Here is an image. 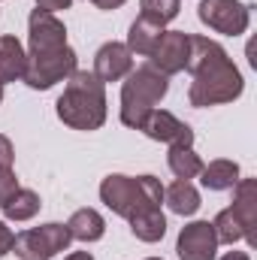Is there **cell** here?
<instances>
[{
    "mask_svg": "<svg viewBox=\"0 0 257 260\" xmlns=\"http://www.w3.org/2000/svg\"><path fill=\"white\" fill-rule=\"evenodd\" d=\"M130 230L139 242H160L167 236V218L160 209H145L130 218Z\"/></svg>",
    "mask_w": 257,
    "mask_h": 260,
    "instance_id": "18",
    "label": "cell"
},
{
    "mask_svg": "<svg viewBox=\"0 0 257 260\" xmlns=\"http://www.w3.org/2000/svg\"><path fill=\"white\" fill-rule=\"evenodd\" d=\"M37 9H46V12H58V9H70L73 0H34Z\"/></svg>",
    "mask_w": 257,
    "mask_h": 260,
    "instance_id": "27",
    "label": "cell"
},
{
    "mask_svg": "<svg viewBox=\"0 0 257 260\" xmlns=\"http://www.w3.org/2000/svg\"><path fill=\"white\" fill-rule=\"evenodd\" d=\"M139 9H142L145 18H151L157 24H167V21H173L179 15L182 3L179 0H139Z\"/></svg>",
    "mask_w": 257,
    "mask_h": 260,
    "instance_id": "23",
    "label": "cell"
},
{
    "mask_svg": "<svg viewBox=\"0 0 257 260\" xmlns=\"http://www.w3.org/2000/svg\"><path fill=\"white\" fill-rule=\"evenodd\" d=\"M167 164H170L173 176L176 179H185V182H191L194 176H200V170H203V160L194 151V145H170Z\"/></svg>",
    "mask_w": 257,
    "mask_h": 260,
    "instance_id": "20",
    "label": "cell"
},
{
    "mask_svg": "<svg viewBox=\"0 0 257 260\" xmlns=\"http://www.w3.org/2000/svg\"><path fill=\"white\" fill-rule=\"evenodd\" d=\"M124 79L127 82L121 85V124L139 130L142 121L148 118V112H154L157 103L167 97L170 76H164L151 64H142L136 70H130Z\"/></svg>",
    "mask_w": 257,
    "mask_h": 260,
    "instance_id": "3",
    "label": "cell"
},
{
    "mask_svg": "<svg viewBox=\"0 0 257 260\" xmlns=\"http://www.w3.org/2000/svg\"><path fill=\"white\" fill-rule=\"evenodd\" d=\"M76 73V52L70 46L52 49V52H27V67H24V82L34 91H49L52 85L64 82Z\"/></svg>",
    "mask_w": 257,
    "mask_h": 260,
    "instance_id": "5",
    "label": "cell"
},
{
    "mask_svg": "<svg viewBox=\"0 0 257 260\" xmlns=\"http://www.w3.org/2000/svg\"><path fill=\"white\" fill-rule=\"evenodd\" d=\"M230 212L239 218V224L245 227V242L254 248L257 245V182L254 179H239L233 185Z\"/></svg>",
    "mask_w": 257,
    "mask_h": 260,
    "instance_id": "13",
    "label": "cell"
},
{
    "mask_svg": "<svg viewBox=\"0 0 257 260\" xmlns=\"http://www.w3.org/2000/svg\"><path fill=\"white\" fill-rule=\"evenodd\" d=\"M15 191H18V179H15V173H12V170H0V206L15 194Z\"/></svg>",
    "mask_w": 257,
    "mask_h": 260,
    "instance_id": "24",
    "label": "cell"
},
{
    "mask_svg": "<svg viewBox=\"0 0 257 260\" xmlns=\"http://www.w3.org/2000/svg\"><path fill=\"white\" fill-rule=\"evenodd\" d=\"M185 70L194 76L188 100L197 109L218 106V103H233L242 97L245 82L230 55L209 37H188V64Z\"/></svg>",
    "mask_w": 257,
    "mask_h": 260,
    "instance_id": "1",
    "label": "cell"
},
{
    "mask_svg": "<svg viewBox=\"0 0 257 260\" xmlns=\"http://www.w3.org/2000/svg\"><path fill=\"white\" fill-rule=\"evenodd\" d=\"M12 242H15V233H12V230H9V227L0 221V257L12 251Z\"/></svg>",
    "mask_w": 257,
    "mask_h": 260,
    "instance_id": "26",
    "label": "cell"
},
{
    "mask_svg": "<svg viewBox=\"0 0 257 260\" xmlns=\"http://www.w3.org/2000/svg\"><path fill=\"white\" fill-rule=\"evenodd\" d=\"M67 230H70V239H79V242H97L103 239L106 233V221L97 209H79L70 215L67 221Z\"/></svg>",
    "mask_w": 257,
    "mask_h": 260,
    "instance_id": "15",
    "label": "cell"
},
{
    "mask_svg": "<svg viewBox=\"0 0 257 260\" xmlns=\"http://www.w3.org/2000/svg\"><path fill=\"white\" fill-rule=\"evenodd\" d=\"M160 37H164V24H157V21L139 15V18L130 24V34H127L130 55H142V58H148V55L154 52V46H157Z\"/></svg>",
    "mask_w": 257,
    "mask_h": 260,
    "instance_id": "14",
    "label": "cell"
},
{
    "mask_svg": "<svg viewBox=\"0 0 257 260\" xmlns=\"http://www.w3.org/2000/svg\"><path fill=\"white\" fill-rule=\"evenodd\" d=\"M58 118L73 130H100L106 121V88L88 73L76 70L67 79L64 94L58 97Z\"/></svg>",
    "mask_w": 257,
    "mask_h": 260,
    "instance_id": "2",
    "label": "cell"
},
{
    "mask_svg": "<svg viewBox=\"0 0 257 260\" xmlns=\"http://www.w3.org/2000/svg\"><path fill=\"white\" fill-rule=\"evenodd\" d=\"M27 52H52L67 46V27L61 18H55V12L46 9H34L30 21H27Z\"/></svg>",
    "mask_w": 257,
    "mask_h": 260,
    "instance_id": "9",
    "label": "cell"
},
{
    "mask_svg": "<svg viewBox=\"0 0 257 260\" xmlns=\"http://www.w3.org/2000/svg\"><path fill=\"white\" fill-rule=\"evenodd\" d=\"M70 245V230L67 224H43V227H30L24 233L15 236L12 251L21 260H52L55 254L67 251Z\"/></svg>",
    "mask_w": 257,
    "mask_h": 260,
    "instance_id": "6",
    "label": "cell"
},
{
    "mask_svg": "<svg viewBox=\"0 0 257 260\" xmlns=\"http://www.w3.org/2000/svg\"><path fill=\"white\" fill-rule=\"evenodd\" d=\"M188 37L191 34H185V30H164V37L157 40L154 52L148 55L151 58L148 64L154 70H160L164 76L182 73L185 64H188Z\"/></svg>",
    "mask_w": 257,
    "mask_h": 260,
    "instance_id": "10",
    "label": "cell"
},
{
    "mask_svg": "<svg viewBox=\"0 0 257 260\" xmlns=\"http://www.w3.org/2000/svg\"><path fill=\"white\" fill-rule=\"evenodd\" d=\"M12 157H15V151H12V142L0 133V170H12Z\"/></svg>",
    "mask_w": 257,
    "mask_h": 260,
    "instance_id": "25",
    "label": "cell"
},
{
    "mask_svg": "<svg viewBox=\"0 0 257 260\" xmlns=\"http://www.w3.org/2000/svg\"><path fill=\"white\" fill-rule=\"evenodd\" d=\"M142 133L148 139H157V142H167V145H194V130L191 124L179 121L173 112L167 109H154L148 112V118L142 121Z\"/></svg>",
    "mask_w": 257,
    "mask_h": 260,
    "instance_id": "11",
    "label": "cell"
},
{
    "mask_svg": "<svg viewBox=\"0 0 257 260\" xmlns=\"http://www.w3.org/2000/svg\"><path fill=\"white\" fill-rule=\"evenodd\" d=\"M100 200L121 218H133L145 209H160L164 203V185L154 176H139L130 179L121 173H112L100 185Z\"/></svg>",
    "mask_w": 257,
    "mask_h": 260,
    "instance_id": "4",
    "label": "cell"
},
{
    "mask_svg": "<svg viewBox=\"0 0 257 260\" xmlns=\"http://www.w3.org/2000/svg\"><path fill=\"white\" fill-rule=\"evenodd\" d=\"M212 227H215V236H218V242H224V245H233V242L245 239V227L239 224V218H236L230 209H221V212L215 215Z\"/></svg>",
    "mask_w": 257,
    "mask_h": 260,
    "instance_id": "22",
    "label": "cell"
},
{
    "mask_svg": "<svg viewBox=\"0 0 257 260\" xmlns=\"http://www.w3.org/2000/svg\"><path fill=\"white\" fill-rule=\"evenodd\" d=\"M40 206H43V203H40V194H37V191L18 188L0 209H3V215H6L9 221H30V218L40 212Z\"/></svg>",
    "mask_w": 257,
    "mask_h": 260,
    "instance_id": "21",
    "label": "cell"
},
{
    "mask_svg": "<svg viewBox=\"0 0 257 260\" xmlns=\"http://www.w3.org/2000/svg\"><path fill=\"white\" fill-rule=\"evenodd\" d=\"M200 182L206 191H230L239 182V164L236 160H212L209 167L200 170Z\"/></svg>",
    "mask_w": 257,
    "mask_h": 260,
    "instance_id": "17",
    "label": "cell"
},
{
    "mask_svg": "<svg viewBox=\"0 0 257 260\" xmlns=\"http://www.w3.org/2000/svg\"><path fill=\"white\" fill-rule=\"evenodd\" d=\"M91 3H94L97 9H106V12H109V9H118V6L127 3V0H91Z\"/></svg>",
    "mask_w": 257,
    "mask_h": 260,
    "instance_id": "28",
    "label": "cell"
},
{
    "mask_svg": "<svg viewBox=\"0 0 257 260\" xmlns=\"http://www.w3.org/2000/svg\"><path fill=\"white\" fill-rule=\"evenodd\" d=\"M148 260H164V257H148Z\"/></svg>",
    "mask_w": 257,
    "mask_h": 260,
    "instance_id": "32",
    "label": "cell"
},
{
    "mask_svg": "<svg viewBox=\"0 0 257 260\" xmlns=\"http://www.w3.org/2000/svg\"><path fill=\"white\" fill-rule=\"evenodd\" d=\"M24 67H27V52L21 49V43L15 37H0V82H15L24 76Z\"/></svg>",
    "mask_w": 257,
    "mask_h": 260,
    "instance_id": "16",
    "label": "cell"
},
{
    "mask_svg": "<svg viewBox=\"0 0 257 260\" xmlns=\"http://www.w3.org/2000/svg\"><path fill=\"white\" fill-rule=\"evenodd\" d=\"M218 245L221 242L215 236V227L209 221H194L188 227H182L176 254H179V260H215Z\"/></svg>",
    "mask_w": 257,
    "mask_h": 260,
    "instance_id": "8",
    "label": "cell"
},
{
    "mask_svg": "<svg viewBox=\"0 0 257 260\" xmlns=\"http://www.w3.org/2000/svg\"><path fill=\"white\" fill-rule=\"evenodd\" d=\"M200 21L215 34L239 37L248 27V6L239 0H200Z\"/></svg>",
    "mask_w": 257,
    "mask_h": 260,
    "instance_id": "7",
    "label": "cell"
},
{
    "mask_svg": "<svg viewBox=\"0 0 257 260\" xmlns=\"http://www.w3.org/2000/svg\"><path fill=\"white\" fill-rule=\"evenodd\" d=\"M130 70H133V55H130V49L124 43H103L100 49H97V55H94V76L106 85V82H121L124 76H127Z\"/></svg>",
    "mask_w": 257,
    "mask_h": 260,
    "instance_id": "12",
    "label": "cell"
},
{
    "mask_svg": "<svg viewBox=\"0 0 257 260\" xmlns=\"http://www.w3.org/2000/svg\"><path fill=\"white\" fill-rule=\"evenodd\" d=\"M64 260H94V257H91L88 251H73V254H70V257H64Z\"/></svg>",
    "mask_w": 257,
    "mask_h": 260,
    "instance_id": "30",
    "label": "cell"
},
{
    "mask_svg": "<svg viewBox=\"0 0 257 260\" xmlns=\"http://www.w3.org/2000/svg\"><path fill=\"white\" fill-rule=\"evenodd\" d=\"M221 260H251V257H248L245 251H227V254H224Z\"/></svg>",
    "mask_w": 257,
    "mask_h": 260,
    "instance_id": "29",
    "label": "cell"
},
{
    "mask_svg": "<svg viewBox=\"0 0 257 260\" xmlns=\"http://www.w3.org/2000/svg\"><path fill=\"white\" fill-rule=\"evenodd\" d=\"M164 203L176 215H194L200 209V194H197V188H194L191 182L176 179L170 188H164Z\"/></svg>",
    "mask_w": 257,
    "mask_h": 260,
    "instance_id": "19",
    "label": "cell"
},
{
    "mask_svg": "<svg viewBox=\"0 0 257 260\" xmlns=\"http://www.w3.org/2000/svg\"><path fill=\"white\" fill-rule=\"evenodd\" d=\"M0 100H3V82H0Z\"/></svg>",
    "mask_w": 257,
    "mask_h": 260,
    "instance_id": "31",
    "label": "cell"
}]
</instances>
